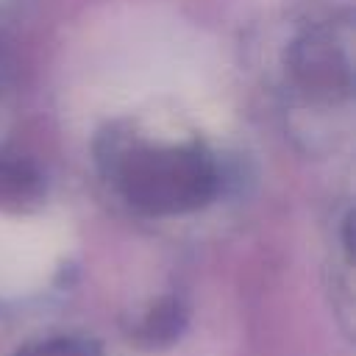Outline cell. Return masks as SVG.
I'll use <instances>...</instances> for the list:
<instances>
[{
  "instance_id": "2",
  "label": "cell",
  "mask_w": 356,
  "mask_h": 356,
  "mask_svg": "<svg viewBox=\"0 0 356 356\" xmlns=\"http://www.w3.org/2000/svg\"><path fill=\"white\" fill-rule=\"evenodd\" d=\"M289 67L295 81L312 95H337L350 86V31L334 25L309 31L295 42Z\"/></svg>"
},
{
  "instance_id": "1",
  "label": "cell",
  "mask_w": 356,
  "mask_h": 356,
  "mask_svg": "<svg viewBox=\"0 0 356 356\" xmlns=\"http://www.w3.org/2000/svg\"><path fill=\"white\" fill-rule=\"evenodd\" d=\"M108 175L122 197L147 214H184L217 192V167L195 145H122L111 153Z\"/></svg>"
},
{
  "instance_id": "3",
  "label": "cell",
  "mask_w": 356,
  "mask_h": 356,
  "mask_svg": "<svg viewBox=\"0 0 356 356\" xmlns=\"http://www.w3.org/2000/svg\"><path fill=\"white\" fill-rule=\"evenodd\" d=\"M44 195L42 172L19 159H0V209H25Z\"/></svg>"
}]
</instances>
